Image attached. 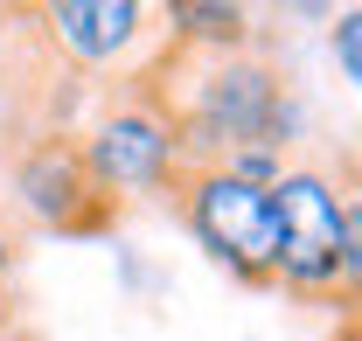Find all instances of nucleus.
I'll return each mask as SVG.
<instances>
[{
    "mask_svg": "<svg viewBox=\"0 0 362 341\" xmlns=\"http://www.w3.org/2000/svg\"><path fill=\"white\" fill-rule=\"evenodd\" d=\"M139 84L160 98L181 168H223L244 146H279V154L300 146L293 77L258 49H230V56H175L168 49Z\"/></svg>",
    "mask_w": 362,
    "mask_h": 341,
    "instance_id": "f257e3e1",
    "label": "nucleus"
},
{
    "mask_svg": "<svg viewBox=\"0 0 362 341\" xmlns=\"http://www.w3.org/2000/svg\"><path fill=\"white\" fill-rule=\"evenodd\" d=\"M272 223H279V279L293 299H320L356 313V272H362V209L356 181L327 168H293L272 181Z\"/></svg>",
    "mask_w": 362,
    "mask_h": 341,
    "instance_id": "f03ea898",
    "label": "nucleus"
},
{
    "mask_svg": "<svg viewBox=\"0 0 362 341\" xmlns=\"http://www.w3.org/2000/svg\"><path fill=\"white\" fill-rule=\"evenodd\" d=\"M175 216L188 223V237L223 265L237 286L265 293L279 279V223H272V188H251L230 168H181L175 181Z\"/></svg>",
    "mask_w": 362,
    "mask_h": 341,
    "instance_id": "7ed1b4c3",
    "label": "nucleus"
},
{
    "mask_svg": "<svg viewBox=\"0 0 362 341\" xmlns=\"http://www.w3.org/2000/svg\"><path fill=\"white\" fill-rule=\"evenodd\" d=\"M90 181L126 209V195H175L181 181V146H175V126L160 112V98L133 77V91L119 105H105V119L77 139Z\"/></svg>",
    "mask_w": 362,
    "mask_h": 341,
    "instance_id": "20e7f679",
    "label": "nucleus"
},
{
    "mask_svg": "<svg viewBox=\"0 0 362 341\" xmlns=\"http://www.w3.org/2000/svg\"><path fill=\"white\" fill-rule=\"evenodd\" d=\"M14 202L35 216L42 230H56V237H98V230L119 223V202L90 181V168H84V154H77L70 132H49V139H35L14 161Z\"/></svg>",
    "mask_w": 362,
    "mask_h": 341,
    "instance_id": "39448f33",
    "label": "nucleus"
},
{
    "mask_svg": "<svg viewBox=\"0 0 362 341\" xmlns=\"http://www.w3.org/2000/svg\"><path fill=\"white\" fill-rule=\"evenodd\" d=\"M35 21L77 70H112L153 35V7L139 0H56V7H35Z\"/></svg>",
    "mask_w": 362,
    "mask_h": 341,
    "instance_id": "423d86ee",
    "label": "nucleus"
},
{
    "mask_svg": "<svg viewBox=\"0 0 362 341\" xmlns=\"http://www.w3.org/2000/svg\"><path fill=\"white\" fill-rule=\"evenodd\" d=\"M168 21V49L175 56H230V49H258V28L244 7H223V0H168L153 7Z\"/></svg>",
    "mask_w": 362,
    "mask_h": 341,
    "instance_id": "0eeeda50",
    "label": "nucleus"
},
{
    "mask_svg": "<svg viewBox=\"0 0 362 341\" xmlns=\"http://www.w3.org/2000/svg\"><path fill=\"white\" fill-rule=\"evenodd\" d=\"M327 49H334V63H341V84H362V14H356V7H341V14H334Z\"/></svg>",
    "mask_w": 362,
    "mask_h": 341,
    "instance_id": "6e6552de",
    "label": "nucleus"
},
{
    "mask_svg": "<svg viewBox=\"0 0 362 341\" xmlns=\"http://www.w3.org/2000/svg\"><path fill=\"white\" fill-rule=\"evenodd\" d=\"M7 272H14V230L0 223V279H7Z\"/></svg>",
    "mask_w": 362,
    "mask_h": 341,
    "instance_id": "1a4fd4ad",
    "label": "nucleus"
},
{
    "mask_svg": "<svg viewBox=\"0 0 362 341\" xmlns=\"http://www.w3.org/2000/svg\"><path fill=\"white\" fill-rule=\"evenodd\" d=\"M334 341H362V328H356V313H341V328H334Z\"/></svg>",
    "mask_w": 362,
    "mask_h": 341,
    "instance_id": "9d476101",
    "label": "nucleus"
},
{
    "mask_svg": "<svg viewBox=\"0 0 362 341\" xmlns=\"http://www.w3.org/2000/svg\"><path fill=\"white\" fill-rule=\"evenodd\" d=\"M0 341H7V286H0Z\"/></svg>",
    "mask_w": 362,
    "mask_h": 341,
    "instance_id": "9b49d317",
    "label": "nucleus"
}]
</instances>
